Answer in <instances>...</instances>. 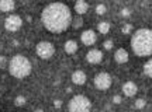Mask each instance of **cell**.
I'll return each instance as SVG.
<instances>
[{
  "instance_id": "6da1fadb",
  "label": "cell",
  "mask_w": 152,
  "mask_h": 112,
  "mask_svg": "<svg viewBox=\"0 0 152 112\" xmlns=\"http://www.w3.org/2000/svg\"><path fill=\"white\" fill-rule=\"evenodd\" d=\"M41 21L48 31L54 34L64 32L72 24L71 9L61 1L49 3L48 6H45V9L41 13Z\"/></svg>"
},
{
  "instance_id": "7a4b0ae2",
  "label": "cell",
  "mask_w": 152,
  "mask_h": 112,
  "mask_svg": "<svg viewBox=\"0 0 152 112\" xmlns=\"http://www.w3.org/2000/svg\"><path fill=\"white\" fill-rule=\"evenodd\" d=\"M131 49L132 52L140 56H151L152 55V30L140 28L131 37Z\"/></svg>"
},
{
  "instance_id": "3957f363",
  "label": "cell",
  "mask_w": 152,
  "mask_h": 112,
  "mask_svg": "<svg viewBox=\"0 0 152 112\" xmlns=\"http://www.w3.org/2000/svg\"><path fill=\"white\" fill-rule=\"evenodd\" d=\"M31 62L24 55H14L9 62V72L16 79H26L31 73Z\"/></svg>"
},
{
  "instance_id": "277c9868",
  "label": "cell",
  "mask_w": 152,
  "mask_h": 112,
  "mask_svg": "<svg viewBox=\"0 0 152 112\" xmlns=\"http://www.w3.org/2000/svg\"><path fill=\"white\" fill-rule=\"evenodd\" d=\"M90 109H92V101L82 94L73 95L68 102V111L71 112H87Z\"/></svg>"
},
{
  "instance_id": "5b68a950",
  "label": "cell",
  "mask_w": 152,
  "mask_h": 112,
  "mask_svg": "<svg viewBox=\"0 0 152 112\" xmlns=\"http://www.w3.org/2000/svg\"><path fill=\"white\" fill-rule=\"evenodd\" d=\"M35 52H37L38 58L41 59H51L55 53V46L48 41H41L37 43L35 46Z\"/></svg>"
},
{
  "instance_id": "8992f818",
  "label": "cell",
  "mask_w": 152,
  "mask_h": 112,
  "mask_svg": "<svg viewBox=\"0 0 152 112\" xmlns=\"http://www.w3.org/2000/svg\"><path fill=\"white\" fill-rule=\"evenodd\" d=\"M113 83V79H111V76L109 73H106V72H100L94 76V85H96V88L100 91H106L110 88V85Z\"/></svg>"
},
{
  "instance_id": "52a82bcc",
  "label": "cell",
  "mask_w": 152,
  "mask_h": 112,
  "mask_svg": "<svg viewBox=\"0 0 152 112\" xmlns=\"http://www.w3.org/2000/svg\"><path fill=\"white\" fill-rule=\"evenodd\" d=\"M23 27V18L17 14H10L9 17H6L4 20V28L10 32H16L17 30H20Z\"/></svg>"
},
{
  "instance_id": "ba28073f",
  "label": "cell",
  "mask_w": 152,
  "mask_h": 112,
  "mask_svg": "<svg viewBox=\"0 0 152 112\" xmlns=\"http://www.w3.org/2000/svg\"><path fill=\"white\" fill-rule=\"evenodd\" d=\"M80 41L83 42V45L86 46H90V45H94L96 41H97V34L93 31V30H86L80 34Z\"/></svg>"
},
{
  "instance_id": "9c48e42d",
  "label": "cell",
  "mask_w": 152,
  "mask_h": 112,
  "mask_svg": "<svg viewBox=\"0 0 152 112\" xmlns=\"http://www.w3.org/2000/svg\"><path fill=\"white\" fill-rule=\"evenodd\" d=\"M86 60L90 64H97L103 60V52L99 49H90L86 55Z\"/></svg>"
},
{
  "instance_id": "30bf717a",
  "label": "cell",
  "mask_w": 152,
  "mask_h": 112,
  "mask_svg": "<svg viewBox=\"0 0 152 112\" xmlns=\"http://www.w3.org/2000/svg\"><path fill=\"white\" fill-rule=\"evenodd\" d=\"M87 77H86V73L83 70H76L72 73V83L76 85H83L86 83Z\"/></svg>"
},
{
  "instance_id": "8fae6325",
  "label": "cell",
  "mask_w": 152,
  "mask_h": 112,
  "mask_svg": "<svg viewBox=\"0 0 152 112\" xmlns=\"http://www.w3.org/2000/svg\"><path fill=\"white\" fill-rule=\"evenodd\" d=\"M114 59H115V62L120 64H124L128 62V59H130V55L128 52L125 51L124 48H120L115 51V53H114Z\"/></svg>"
},
{
  "instance_id": "7c38bea8",
  "label": "cell",
  "mask_w": 152,
  "mask_h": 112,
  "mask_svg": "<svg viewBox=\"0 0 152 112\" xmlns=\"http://www.w3.org/2000/svg\"><path fill=\"white\" fill-rule=\"evenodd\" d=\"M137 91H138V87H137V84L132 83V81H127V83H124V85H123V92H124V95H127V97H134L137 94Z\"/></svg>"
},
{
  "instance_id": "4fadbf2b",
  "label": "cell",
  "mask_w": 152,
  "mask_h": 112,
  "mask_svg": "<svg viewBox=\"0 0 152 112\" xmlns=\"http://www.w3.org/2000/svg\"><path fill=\"white\" fill-rule=\"evenodd\" d=\"M14 7H16L14 0H0V11L10 13V11L14 10Z\"/></svg>"
},
{
  "instance_id": "5bb4252c",
  "label": "cell",
  "mask_w": 152,
  "mask_h": 112,
  "mask_svg": "<svg viewBox=\"0 0 152 112\" xmlns=\"http://www.w3.org/2000/svg\"><path fill=\"white\" fill-rule=\"evenodd\" d=\"M89 10V4L86 3V0H77L75 3V11L76 14H79V16H83L85 13H87Z\"/></svg>"
},
{
  "instance_id": "9a60e30c",
  "label": "cell",
  "mask_w": 152,
  "mask_h": 112,
  "mask_svg": "<svg viewBox=\"0 0 152 112\" xmlns=\"http://www.w3.org/2000/svg\"><path fill=\"white\" fill-rule=\"evenodd\" d=\"M64 49H65L66 53H75L76 51H77V42L76 41H73V39H68L65 42V45H64Z\"/></svg>"
},
{
  "instance_id": "2e32d148",
  "label": "cell",
  "mask_w": 152,
  "mask_h": 112,
  "mask_svg": "<svg viewBox=\"0 0 152 112\" xmlns=\"http://www.w3.org/2000/svg\"><path fill=\"white\" fill-rule=\"evenodd\" d=\"M97 30L100 34H107L110 31V22L109 21H100L97 24Z\"/></svg>"
},
{
  "instance_id": "e0dca14e",
  "label": "cell",
  "mask_w": 152,
  "mask_h": 112,
  "mask_svg": "<svg viewBox=\"0 0 152 112\" xmlns=\"http://www.w3.org/2000/svg\"><path fill=\"white\" fill-rule=\"evenodd\" d=\"M144 74L152 79V58L148 60L147 63L144 64Z\"/></svg>"
},
{
  "instance_id": "ac0fdd59",
  "label": "cell",
  "mask_w": 152,
  "mask_h": 112,
  "mask_svg": "<svg viewBox=\"0 0 152 112\" xmlns=\"http://www.w3.org/2000/svg\"><path fill=\"white\" fill-rule=\"evenodd\" d=\"M14 105L16 107H24L26 105V97H23V95H18L14 98Z\"/></svg>"
},
{
  "instance_id": "d6986e66",
  "label": "cell",
  "mask_w": 152,
  "mask_h": 112,
  "mask_svg": "<svg viewBox=\"0 0 152 112\" xmlns=\"http://www.w3.org/2000/svg\"><path fill=\"white\" fill-rule=\"evenodd\" d=\"M72 25H73V28H80L82 25H83V18H82V16H77L75 20H72Z\"/></svg>"
},
{
  "instance_id": "ffe728a7",
  "label": "cell",
  "mask_w": 152,
  "mask_h": 112,
  "mask_svg": "<svg viewBox=\"0 0 152 112\" xmlns=\"http://www.w3.org/2000/svg\"><path fill=\"white\" fill-rule=\"evenodd\" d=\"M106 11H107V7H106V4L100 3V4L96 6V13H97L99 16H103V14H106Z\"/></svg>"
},
{
  "instance_id": "44dd1931",
  "label": "cell",
  "mask_w": 152,
  "mask_h": 112,
  "mask_svg": "<svg viewBox=\"0 0 152 112\" xmlns=\"http://www.w3.org/2000/svg\"><path fill=\"white\" fill-rule=\"evenodd\" d=\"M121 32L124 34V35H128L132 32V24H124L123 27H121Z\"/></svg>"
},
{
  "instance_id": "7402d4cb",
  "label": "cell",
  "mask_w": 152,
  "mask_h": 112,
  "mask_svg": "<svg viewBox=\"0 0 152 112\" xmlns=\"http://www.w3.org/2000/svg\"><path fill=\"white\" fill-rule=\"evenodd\" d=\"M145 105H147V101H145L144 98H138L135 101V105H134V107H135L137 109H142V108H145Z\"/></svg>"
},
{
  "instance_id": "603a6c76",
  "label": "cell",
  "mask_w": 152,
  "mask_h": 112,
  "mask_svg": "<svg viewBox=\"0 0 152 112\" xmlns=\"http://www.w3.org/2000/svg\"><path fill=\"white\" fill-rule=\"evenodd\" d=\"M7 64H9L7 58H6L4 55H0V69H6V67H7Z\"/></svg>"
},
{
  "instance_id": "cb8c5ba5",
  "label": "cell",
  "mask_w": 152,
  "mask_h": 112,
  "mask_svg": "<svg viewBox=\"0 0 152 112\" xmlns=\"http://www.w3.org/2000/svg\"><path fill=\"white\" fill-rule=\"evenodd\" d=\"M103 48H104V49H107V51H110V49L113 48V41H111V39H107V41H104Z\"/></svg>"
},
{
  "instance_id": "d4e9b609",
  "label": "cell",
  "mask_w": 152,
  "mask_h": 112,
  "mask_svg": "<svg viewBox=\"0 0 152 112\" xmlns=\"http://www.w3.org/2000/svg\"><path fill=\"white\" fill-rule=\"evenodd\" d=\"M120 14H121V17H130L131 16V11L128 10V9H123V10L120 11Z\"/></svg>"
},
{
  "instance_id": "484cf974",
  "label": "cell",
  "mask_w": 152,
  "mask_h": 112,
  "mask_svg": "<svg viewBox=\"0 0 152 112\" xmlns=\"http://www.w3.org/2000/svg\"><path fill=\"white\" fill-rule=\"evenodd\" d=\"M121 101H123V100H121V97H120V95H114L113 97V102H114V104H121Z\"/></svg>"
},
{
  "instance_id": "4316f807",
  "label": "cell",
  "mask_w": 152,
  "mask_h": 112,
  "mask_svg": "<svg viewBox=\"0 0 152 112\" xmlns=\"http://www.w3.org/2000/svg\"><path fill=\"white\" fill-rule=\"evenodd\" d=\"M54 107L55 108H61V107H62V101H61V100H55V101H54Z\"/></svg>"
}]
</instances>
